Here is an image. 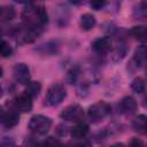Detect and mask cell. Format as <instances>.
<instances>
[{
  "label": "cell",
  "instance_id": "1",
  "mask_svg": "<svg viewBox=\"0 0 147 147\" xmlns=\"http://www.w3.org/2000/svg\"><path fill=\"white\" fill-rule=\"evenodd\" d=\"M22 21L26 26L41 29L47 23L48 16L44 6L29 3V6L22 11Z\"/></svg>",
  "mask_w": 147,
  "mask_h": 147
},
{
  "label": "cell",
  "instance_id": "2",
  "mask_svg": "<svg viewBox=\"0 0 147 147\" xmlns=\"http://www.w3.org/2000/svg\"><path fill=\"white\" fill-rule=\"evenodd\" d=\"M65 95H67V92L62 84H53L49 86L45 95V105L57 106L64 100Z\"/></svg>",
  "mask_w": 147,
  "mask_h": 147
},
{
  "label": "cell",
  "instance_id": "3",
  "mask_svg": "<svg viewBox=\"0 0 147 147\" xmlns=\"http://www.w3.org/2000/svg\"><path fill=\"white\" fill-rule=\"evenodd\" d=\"M52 121L49 117L44 116V115H34L30 118L29 122V129L36 133V134H45L48 132L51 129Z\"/></svg>",
  "mask_w": 147,
  "mask_h": 147
},
{
  "label": "cell",
  "instance_id": "4",
  "mask_svg": "<svg viewBox=\"0 0 147 147\" xmlns=\"http://www.w3.org/2000/svg\"><path fill=\"white\" fill-rule=\"evenodd\" d=\"M109 113H110V106L103 101L93 103L92 106H90V108L87 110L90 119L94 123L102 121L105 117H107L109 115Z\"/></svg>",
  "mask_w": 147,
  "mask_h": 147
},
{
  "label": "cell",
  "instance_id": "5",
  "mask_svg": "<svg viewBox=\"0 0 147 147\" xmlns=\"http://www.w3.org/2000/svg\"><path fill=\"white\" fill-rule=\"evenodd\" d=\"M20 115L15 107L3 108L1 111V124L5 129H11L18 124Z\"/></svg>",
  "mask_w": 147,
  "mask_h": 147
},
{
  "label": "cell",
  "instance_id": "6",
  "mask_svg": "<svg viewBox=\"0 0 147 147\" xmlns=\"http://www.w3.org/2000/svg\"><path fill=\"white\" fill-rule=\"evenodd\" d=\"M61 118L69 122H82L84 118V110L79 105H70L65 107L60 114Z\"/></svg>",
  "mask_w": 147,
  "mask_h": 147
},
{
  "label": "cell",
  "instance_id": "7",
  "mask_svg": "<svg viewBox=\"0 0 147 147\" xmlns=\"http://www.w3.org/2000/svg\"><path fill=\"white\" fill-rule=\"evenodd\" d=\"M13 77L16 83L28 85L30 83V69L25 63H17L13 68Z\"/></svg>",
  "mask_w": 147,
  "mask_h": 147
},
{
  "label": "cell",
  "instance_id": "8",
  "mask_svg": "<svg viewBox=\"0 0 147 147\" xmlns=\"http://www.w3.org/2000/svg\"><path fill=\"white\" fill-rule=\"evenodd\" d=\"M14 107L21 113H29L32 109V98L24 92L14 99Z\"/></svg>",
  "mask_w": 147,
  "mask_h": 147
},
{
  "label": "cell",
  "instance_id": "9",
  "mask_svg": "<svg viewBox=\"0 0 147 147\" xmlns=\"http://www.w3.org/2000/svg\"><path fill=\"white\" fill-rule=\"evenodd\" d=\"M136 109H137V101L132 96H125L118 103V110L124 115H131L136 111Z\"/></svg>",
  "mask_w": 147,
  "mask_h": 147
},
{
  "label": "cell",
  "instance_id": "10",
  "mask_svg": "<svg viewBox=\"0 0 147 147\" xmlns=\"http://www.w3.org/2000/svg\"><path fill=\"white\" fill-rule=\"evenodd\" d=\"M92 48L98 54H106L111 48V41L108 37H100L92 42Z\"/></svg>",
  "mask_w": 147,
  "mask_h": 147
},
{
  "label": "cell",
  "instance_id": "11",
  "mask_svg": "<svg viewBox=\"0 0 147 147\" xmlns=\"http://www.w3.org/2000/svg\"><path fill=\"white\" fill-rule=\"evenodd\" d=\"M88 131H90V127H88V125H87L86 123H84V122H78L75 126L71 127L70 134H71L74 138H76V139H82V138H84V137L88 133Z\"/></svg>",
  "mask_w": 147,
  "mask_h": 147
},
{
  "label": "cell",
  "instance_id": "12",
  "mask_svg": "<svg viewBox=\"0 0 147 147\" xmlns=\"http://www.w3.org/2000/svg\"><path fill=\"white\" fill-rule=\"evenodd\" d=\"M130 34L139 42H147V26L136 25L130 30Z\"/></svg>",
  "mask_w": 147,
  "mask_h": 147
},
{
  "label": "cell",
  "instance_id": "13",
  "mask_svg": "<svg viewBox=\"0 0 147 147\" xmlns=\"http://www.w3.org/2000/svg\"><path fill=\"white\" fill-rule=\"evenodd\" d=\"M132 126H133L134 131L142 133V134H147V116L146 115H138L133 119Z\"/></svg>",
  "mask_w": 147,
  "mask_h": 147
},
{
  "label": "cell",
  "instance_id": "14",
  "mask_svg": "<svg viewBox=\"0 0 147 147\" xmlns=\"http://www.w3.org/2000/svg\"><path fill=\"white\" fill-rule=\"evenodd\" d=\"M15 17V9L13 6L3 5L0 7V21L2 23L9 22Z\"/></svg>",
  "mask_w": 147,
  "mask_h": 147
},
{
  "label": "cell",
  "instance_id": "15",
  "mask_svg": "<svg viewBox=\"0 0 147 147\" xmlns=\"http://www.w3.org/2000/svg\"><path fill=\"white\" fill-rule=\"evenodd\" d=\"M96 21H95V17L90 14V13H86V14H83L80 16V28L85 31H88L91 29L94 28Z\"/></svg>",
  "mask_w": 147,
  "mask_h": 147
},
{
  "label": "cell",
  "instance_id": "16",
  "mask_svg": "<svg viewBox=\"0 0 147 147\" xmlns=\"http://www.w3.org/2000/svg\"><path fill=\"white\" fill-rule=\"evenodd\" d=\"M134 62L137 63V65L141 67L142 64H145L147 62V46H140L136 49L134 52V57H133Z\"/></svg>",
  "mask_w": 147,
  "mask_h": 147
},
{
  "label": "cell",
  "instance_id": "17",
  "mask_svg": "<svg viewBox=\"0 0 147 147\" xmlns=\"http://www.w3.org/2000/svg\"><path fill=\"white\" fill-rule=\"evenodd\" d=\"M41 91V85L39 82H30L28 85H26V88H25V93H28L31 98H36L39 95Z\"/></svg>",
  "mask_w": 147,
  "mask_h": 147
},
{
  "label": "cell",
  "instance_id": "18",
  "mask_svg": "<svg viewBox=\"0 0 147 147\" xmlns=\"http://www.w3.org/2000/svg\"><path fill=\"white\" fill-rule=\"evenodd\" d=\"M134 17H137L138 20H145L147 17V2H140L133 11Z\"/></svg>",
  "mask_w": 147,
  "mask_h": 147
},
{
  "label": "cell",
  "instance_id": "19",
  "mask_svg": "<svg viewBox=\"0 0 147 147\" xmlns=\"http://www.w3.org/2000/svg\"><path fill=\"white\" fill-rule=\"evenodd\" d=\"M131 88L136 92V93H142L146 88V84H145V80L141 78V77H137L132 80L131 83Z\"/></svg>",
  "mask_w": 147,
  "mask_h": 147
},
{
  "label": "cell",
  "instance_id": "20",
  "mask_svg": "<svg viewBox=\"0 0 147 147\" xmlns=\"http://www.w3.org/2000/svg\"><path fill=\"white\" fill-rule=\"evenodd\" d=\"M0 53L2 57H9L13 54V48L9 45V42H7L5 39L1 42V47H0Z\"/></svg>",
  "mask_w": 147,
  "mask_h": 147
},
{
  "label": "cell",
  "instance_id": "21",
  "mask_svg": "<svg viewBox=\"0 0 147 147\" xmlns=\"http://www.w3.org/2000/svg\"><path fill=\"white\" fill-rule=\"evenodd\" d=\"M41 147H63L61 141L54 137H48L41 145Z\"/></svg>",
  "mask_w": 147,
  "mask_h": 147
},
{
  "label": "cell",
  "instance_id": "22",
  "mask_svg": "<svg viewBox=\"0 0 147 147\" xmlns=\"http://www.w3.org/2000/svg\"><path fill=\"white\" fill-rule=\"evenodd\" d=\"M125 53H126V48H125V46H124V45H121V46H118V47L114 51L113 56H114L115 60H121L122 57H124Z\"/></svg>",
  "mask_w": 147,
  "mask_h": 147
},
{
  "label": "cell",
  "instance_id": "23",
  "mask_svg": "<svg viewBox=\"0 0 147 147\" xmlns=\"http://www.w3.org/2000/svg\"><path fill=\"white\" fill-rule=\"evenodd\" d=\"M105 5H106L105 1H92V2L90 3V6H91L93 9H95V10L102 9V8L105 7Z\"/></svg>",
  "mask_w": 147,
  "mask_h": 147
},
{
  "label": "cell",
  "instance_id": "24",
  "mask_svg": "<svg viewBox=\"0 0 147 147\" xmlns=\"http://www.w3.org/2000/svg\"><path fill=\"white\" fill-rule=\"evenodd\" d=\"M129 147H142V141L139 138H132L129 144Z\"/></svg>",
  "mask_w": 147,
  "mask_h": 147
},
{
  "label": "cell",
  "instance_id": "25",
  "mask_svg": "<svg viewBox=\"0 0 147 147\" xmlns=\"http://www.w3.org/2000/svg\"><path fill=\"white\" fill-rule=\"evenodd\" d=\"M110 147H126L124 144H122V142H116V144H113Z\"/></svg>",
  "mask_w": 147,
  "mask_h": 147
},
{
  "label": "cell",
  "instance_id": "26",
  "mask_svg": "<svg viewBox=\"0 0 147 147\" xmlns=\"http://www.w3.org/2000/svg\"><path fill=\"white\" fill-rule=\"evenodd\" d=\"M146 75H147V68H146Z\"/></svg>",
  "mask_w": 147,
  "mask_h": 147
}]
</instances>
